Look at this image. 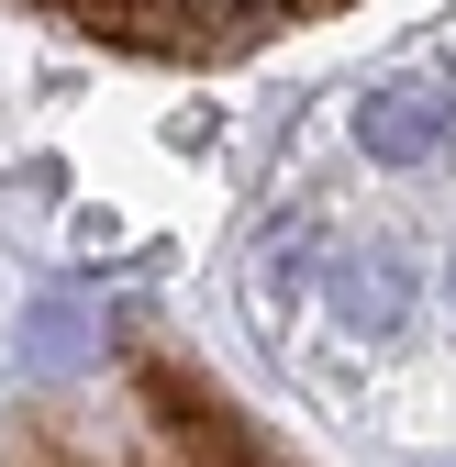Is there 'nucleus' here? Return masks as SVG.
I'll return each instance as SVG.
<instances>
[{"label": "nucleus", "mask_w": 456, "mask_h": 467, "mask_svg": "<svg viewBox=\"0 0 456 467\" xmlns=\"http://www.w3.org/2000/svg\"><path fill=\"white\" fill-rule=\"evenodd\" d=\"M357 145H368L378 167H423V156L456 145V100H445V89H412V78H389V89L357 100Z\"/></svg>", "instance_id": "3"}, {"label": "nucleus", "mask_w": 456, "mask_h": 467, "mask_svg": "<svg viewBox=\"0 0 456 467\" xmlns=\"http://www.w3.org/2000/svg\"><path fill=\"white\" fill-rule=\"evenodd\" d=\"M23 12L67 23L111 56H156V67H234V56L346 12V0H23Z\"/></svg>", "instance_id": "2"}, {"label": "nucleus", "mask_w": 456, "mask_h": 467, "mask_svg": "<svg viewBox=\"0 0 456 467\" xmlns=\"http://www.w3.org/2000/svg\"><path fill=\"white\" fill-rule=\"evenodd\" d=\"M346 323L389 334V323H401V289H389V278H346Z\"/></svg>", "instance_id": "4"}, {"label": "nucleus", "mask_w": 456, "mask_h": 467, "mask_svg": "<svg viewBox=\"0 0 456 467\" xmlns=\"http://www.w3.org/2000/svg\"><path fill=\"white\" fill-rule=\"evenodd\" d=\"M0 467H290L234 400H223L201 368L156 357H111L89 389H56L0 434Z\"/></svg>", "instance_id": "1"}]
</instances>
